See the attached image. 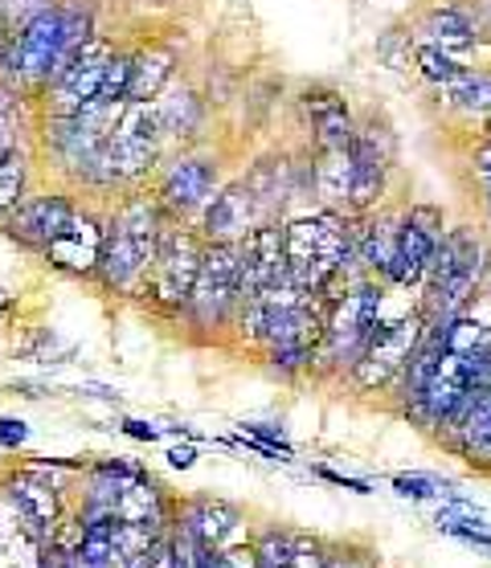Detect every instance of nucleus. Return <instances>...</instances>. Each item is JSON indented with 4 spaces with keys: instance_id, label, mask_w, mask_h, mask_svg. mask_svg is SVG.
I'll list each match as a JSON object with an SVG mask.
<instances>
[{
    "instance_id": "f257e3e1",
    "label": "nucleus",
    "mask_w": 491,
    "mask_h": 568,
    "mask_svg": "<svg viewBox=\"0 0 491 568\" xmlns=\"http://www.w3.org/2000/svg\"><path fill=\"white\" fill-rule=\"evenodd\" d=\"M99 33V0H53L26 29H17L4 45L0 78L38 103L53 74L70 62V53Z\"/></svg>"
},
{
    "instance_id": "f03ea898",
    "label": "nucleus",
    "mask_w": 491,
    "mask_h": 568,
    "mask_svg": "<svg viewBox=\"0 0 491 568\" xmlns=\"http://www.w3.org/2000/svg\"><path fill=\"white\" fill-rule=\"evenodd\" d=\"M164 221H169V213L156 201V193L131 189L119 201L116 213L107 217V237H103V254H99L94 278L107 291H116V295H143L156 250H160Z\"/></svg>"
},
{
    "instance_id": "7ed1b4c3",
    "label": "nucleus",
    "mask_w": 491,
    "mask_h": 568,
    "mask_svg": "<svg viewBox=\"0 0 491 568\" xmlns=\"http://www.w3.org/2000/svg\"><path fill=\"white\" fill-rule=\"evenodd\" d=\"M283 233H287V274L308 295H328L344 278V266L357 262L349 213H337V209L303 213L295 221H283Z\"/></svg>"
},
{
    "instance_id": "20e7f679",
    "label": "nucleus",
    "mask_w": 491,
    "mask_h": 568,
    "mask_svg": "<svg viewBox=\"0 0 491 568\" xmlns=\"http://www.w3.org/2000/svg\"><path fill=\"white\" fill-rule=\"evenodd\" d=\"M488 274V246L475 230H447L442 233L439 250L427 266L422 278V320H451L459 311H467V303L475 298L479 283Z\"/></svg>"
},
{
    "instance_id": "39448f33",
    "label": "nucleus",
    "mask_w": 491,
    "mask_h": 568,
    "mask_svg": "<svg viewBox=\"0 0 491 568\" xmlns=\"http://www.w3.org/2000/svg\"><path fill=\"white\" fill-rule=\"evenodd\" d=\"M381 311H385V291L377 278H357L344 283V295H328V323L315 364L352 373V364L361 361L364 344L381 323Z\"/></svg>"
},
{
    "instance_id": "423d86ee",
    "label": "nucleus",
    "mask_w": 491,
    "mask_h": 568,
    "mask_svg": "<svg viewBox=\"0 0 491 568\" xmlns=\"http://www.w3.org/2000/svg\"><path fill=\"white\" fill-rule=\"evenodd\" d=\"M238 303H242V246L238 242H206L201 271H197V283L189 291L184 315L197 327L218 332V327L233 323Z\"/></svg>"
},
{
    "instance_id": "0eeeda50",
    "label": "nucleus",
    "mask_w": 491,
    "mask_h": 568,
    "mask_svg": "<svg viewBox=\"0 0 491 568\" xmlns=\"http://www.w3.org/2000/svg\"><path fill=\"white\" fill-rule=\"evenodd\" d=\"M107 160L119 176V189H140L164 164V131L156 123L152 103H123L107 131Z\"/></svg>"
},
{
    "instance_id": "6e6552de",
    "label": "nucleus",
    "mask_w": 491,
    "mask_h": 568,
    "mask_svg": "<svg viewBox=\"0 0 491 568\" xmlns=\"http://www.w3.org/2000/svg\"><path fill=\"white\" fill-rule=\"evenodd\" d=\"M201 254H206L201 230H193L181 217H169L164 221V233H160V250H156L143 295L152 298L160 311H177L181 315L184 303H189V291L197 283V271H201Z\"/></svg>"
},
{
    "instance_id": "1a4fd4ad",
    "label": "nucleus",
    "mask_w": 491,
    "mask_h": 568,
    "mask_svg": "<svg viewBox=\"0 0 491 568\" xmlns=\"http://www.w3.org/2000/svg\"><path fill=\"white\" fill-rule=\"evenodd\" d=\"M119 41L111 33H94L70 53V62L53 74V82L41 91L38 99V115H78L82 106H91L103 91V74H107V62H111V53H116Z\"/></svg>"
},
{
    "instance_id": "9d476101",
    "label": "nucleus",
    "mask_w": 491,
    "mask_h": 568,
    "mask_svg": "<svg viewBox=\"0 0 491 568\" xmlns=\"http://www.w3.org/2000/svg\"><path fill=\"white\" fill-rule=\"evenodd\" d=\"M221 189V160L201 148H181V152L164 160L156 169V201L164 205L169 217H201V209L213 201Z\"/></svg>"
},
{
    "instance_id": "9b49d317",
    "label": "nucleus",
    "mask_w": 491,
    "mask_h": 568,
    "mask_svg": "<svg viewBox=\"0 0 491 568\" xmlns=\"http://www.w3.org/2000/svg\"><path fill=\"white\" fill-rule=\"evenodd\" d=\"M422 332H427L422 311H410V315H398V320H385V311H381V323H377V332L364 344L361 361L352 364L357 388L373 393V388L393 385L401 376V368L410 364L414 348L422 344Z\"/></svg>"
},
{
    "instance_id": "f8f14e48",
    "label": "nucleus",
    "mask_w": 491,
    "mask_h": 568,
    "mask_svg": "<svg viewBox=\"0 0 491 568\" xmlns=\"http://www.w3.org/2000/svg\"><path fill=\"white\" fill-rule=\"evenodd\" d=\"M295 115L299 128L308 131L311 152H337L349 148L357 135V111H352L349 94L328 82H311L295 94Z\"/></svg>"
},
{
    "instance_id": "ddd939ff",
    "label": "nucleus",
    "mask_w": 491,
    "mask_h": 568,
    "mask_svg": "<svg viewBox=\"0 0 491 568\" xmlns=\"http://www.w3.org/2000/svg\"><path fill=\"white\" fill-rule=\"evenodd\" d=\"M442 209L439 205H410L405 217H401V237H398V254H393V266H389L385 283L389 286H422L427 278V266L434 258V250L442 242Z\"/></svg>"
},
{
    "instance_id": "4468645a",
    "label": "nucleus",
    "mask_w": 491,
    "mask_h": 568,
    "mask_svg": "<svg viewBox=\"0 0 491 568\" xmlns=\"http://www.w3.org/2000/svg\"><path fill=\"white\" fill-rule=\"evenodd\" d=\"M410 33L422 45H439V50L463 53V58H471L483 41H491V29L483 21V13H479V4H459V0L430 4L427 13L410 26Z\"/></svg>"
},
{
    "instance_id": "2eb2a0df",
    "label": "nucleus",
    "mask_w": 491,
    "mask_h": 568,
    "mask_svg": "<svg viewBox=\"0 0 491 568\" xmlns=\"http://www.w3.org/2000/svg\"><path fill=\"white\" fill-rule=\"evenodd\" d=\"M442 332V327H439ZM488 361V356H483ZM483 361H471V356H459V352H447L442 348L439 364H434V373H430L427 388H422V397L410 405V414L422 422V426H451L454 409L463 405L467 388L475 385V373Z\"/></svg>"
},
{
    "instance_id": "dca6fc26",
    "label": "nucleus",
    "mask_w": 491,
    "mask_h": 568,
    "mask_svg": "<svg viewBox=\"0 0 491 568\" xmlns=\"http://www.w3.org/2000/svg\"><path fill=\"white\" fill-rule=\"evenodd\" d=\"M152 106H156V123L164 131V143L197 148V143L206 140L209 119H213V99L197 82L172 78L169 87L152 99Z\"/></svg>"
},
{
    "instance_id": "f3484780",
    "label": "nucleus",
    "mask_w": 491,
    "mask_h": 568,
    "mask_svg": "<svg viewBox=\"0 0 491 568\" xmlns=\"http://www.w3.org/2000/svg\"><path fill=\"white\" fill-rule=\"evenodd\" d=\"M259 225H271L262 201L254 196V189L246 184V176L238 181H226L213 193L206 209H201V237L206 242H242Z\"/></svg>"
},
{
    "instance_id": "a211bd4d",
    "label": "nucleus",
    "mask_w": 491,
    "mask_h": 568,
    "mask_svg": "<svg viewBox=\"0 0 491 568\" xmlns=\"http://www.w3.org/2000/svg\"><path fill=\"white\" fill-rule=\"evenodd\" d=\"M74 209H78V201L70 193L46 189V193H29L0 225H4V233L13 237L17 246L46 254V246L66 230V221L74 217Z\"/></svg>"
},
{
    "instance_id": "6ab92c4d",
    "label": "nucleus",
    "mask_w": 491,
    "mask_h": 568,
    "mask_svg": "<svg viewBox=\"0 0 491 568\" xmlns=\"http://www.w3.org/2000/svg\"><path fill=\"white\" fill-rule=\"evenodd\" d=\"M103 237H107V221L94 217L91 209H74V217L66 221V230L53 237L41 258L50 262L58 274H70V278H94L99 271V254H103Z\"/></svg>"
},
{
    "instance_id": "aec40b11",
    "label": "nucleus",
    "mask_w": 491,
    "mask_h": 568,
    "mask_svg": "<svg viewBox=\"0 0 491 568\" xmlns=\"http://www.w3.org/2000/svg\"><path fill=\"white\" fill-rule=\"evenodd\" d=\"M242 246V298H254L287 278V233L283 221L259 225L238 242Z\"/></svg>"
},
{
    "instance_id": "412c9836",
    "label": "nucleus",
    "mask_w": 491,
    "mask_h": 568,
    "mask_svg": "<svg viewBox=\"0 0 491 568\" xmlns=\"http://www.w3.org/2000/svg\"><path fill=\"white\" fill-rule=\"evenodd\" d=\"M4 491L17 504V511L26 516L33 536L38 540H53L58 519H62V495L53 487V478H46L41 470H17V475H9Z\"/></svg>"
},
{
    "instance_id": "4be33fe9",
    "label": "nucleus",
    "mask_w": 491,
    "mask_h": 568,
    "mask_svg": "<svg viewBox=\"0 0 491 568\" xmlns=\"http://www.w3.org/2000/svg\"><path fill=\"white\" fill-rule=\"evenodd\" d=\"M177 65H181L177 41L148 38L140 45H131V82H128L131 103H152L156 94L177 78Z\"/></svg>"
},
{
    "instance_id": "5701e85b",
    "label": "nucleus",
    "mask_w": 491,
    "mask_h": 568,
    "mask_svg": "<svg viewBox=\"0 0 491 568\" xmlns=\"http://www.w3.org/2000/svg\"><path fill=\"white\" fill-rule=\"evenodd\" d=\"M349 184H352V152L337 148V152H311V193L320 196L323 209L344 213L349 205Z\"/></svg>"
},
{
    "instance_id": "b1692460",
    "label": "nucleus",
    "mask_w": 491,
    "mask_h": 568,
    "mask_svg": "<svg viewBox=\"0 0 491 568\" xmlns=\"http://www.w3.org/2000/svg\"><path fill=\"white\" fill-rule=\"evenodd\" d=\"M442 99V111L454 119H463V123H475L483 119V111L491 106V70L488 65H471L467 74H459L451 87H442L439 91Z\"/></svg>"
},
{
    "instance_id": "393cba45",
    "label": "nucleus",
    "mask_w": 491,
    "mask_h": 568,
    "mask_svg": "<svg viewBox=\"0 0 491 568\" xmlns=\"http://www.w3.org/2000/svg\"><path fill=\"white\" fill-rule=\"evenodd\" d=\"M33 131H38V103L0 78V155L33 148Z\"/></svg>"
},
{
    "instance_id": "a878e982",
    "label": "nucleus",
    "mask_w": 491,
    "mask_h": 568,
    "mask_svg": "<svg viewBox=\"0 0 491 568\" xmlns=\"http://www.w3.org/2000/svg\"><path fill=\"white\" fill-rule=\"evenodd\" d=\"M454 442L463 446V454L471 463H491V385L475 397V405L467 409V417L451 429Z\"/></svg>"
},
{
    "instance_id": "bb28decb",
    "label": "nucleus",
    "mask_w": 491,
    "mask_h": 568,
    "mask_svg": "<svg viewBox=\"0 0 491 568\" xmlns=\"http://www.w3.org/2000/svg\"><path fill=\"white\" fill-rule=\"evenodd\" d=\"M184 528L193 531L197 544L206 548V552H218L226 536L238 528V511L230 504H218V499H206V504H197L184 519Z\"/></svg>"
},
{
    "instance_id": "cd10ccee",
    "label": "nucleus",
    "mask_w": 491,
    "mask_h": 568,
    "mask_svg": "<svg viewBox=\"0 0 491 568\" xmlns=\"http://www.w3.org/2000/svg\"><path fill=\"white\" fill-rule=\"evenodd\" d=\"M29 181H33V148L0 155V221L29 196Z\"/></svg>"
},
{
    "instance_id": "c85d7f7f",
    "label": "nucleus",
    "mask_w": 491,
    "mask_h": 568,
    "mask_svg": "<svg viewBox=\"0 0 491 568\" xmlns=\"http://www.w3.org/2000/svg\"><path fill=\"white\" fill-rule=\"evenodd\" d=\"M467 70H471V58H463V53H447V50H439V45L414 41V74L422 78L427 87H434V91L451 87L454 78L467 74Z\"/></svg>"
},
{
    "instance_id": "c756f323",
    "label": "nucleus",
    "mask_w": 491,
    "mask_h": 568,
    "mask_svg": "<svg viewBox=\"0 0 491 568\" xmlns=\"http://www.w3.org/2000/svg\"><path fill=\"white\" fill-rule=\"evenodd\" d=\"M377 58L389 65V70H414V33L410 29H385L381 38H377Z\"/></svg>"
},
{
    "instance_id": "7c9ffc66",
    "label": "nucleus",
    "mask_w": 491,
    "mask_h": 568,
    "mask_svg": "<svg viewBox=\"0 0 491 568\" xmlns=\"http://www.w3.org/2000/svg\"><path fill=\"white\" fill-rule=\"evenodd\" d=\"M128 82H131V45H116L111 62H107L99 99H107V103H128Z\"/></svg>"
},
{
    "instance_id": "2f4dec72",
    "label": "nucleus",
    "mask_w": 491,
    "mask_h": 568,
    "mask_svg": "<svg viewBox=\"0 0 491 568\" xmlns=\"http://www.w3.org/2000/svg\"><path fill=\"white\" fill-rule=\"evenodd\" d=\"M53 0H0V29L13 38L17 29H26L38 13H46Z\"/></svg>"
},
{
    "instance_id": "473e14b6",
    "label": "nucleus",
    "mask_w": 491,
    "mask_h": 568,
    "mask_svg": "<svg viewBox=\"0 0 491 568\" xmlns=\"http://www.w3.org/2000/svg\"><path fill=\"white\" fill-rule=\"evenodd\" d=\"M393 487H398L405 499H434V495L451 491L447 483H439V478H427V475H398V478H393Z\"/></svg>"
},
{
    "instance_id": "72a5a7b5",
    "label": "nucleus",
    "mask_w": 491,
    "mask_h": 568,
    "mask_svg": "<svg viewBox=\"0 0 491 568\" xmlns=\"http://www.w3.org/2000/svg\"><path fill=\"white\" fill-rule=\"evenodd\" d=\"M291 565V540L271 531V536H262L259 544V568H287Z\"/></svg>"
},
{
    "instance_id": "f704fd0d",
    "label": "nucleus",
    "mask_w": 491,
    "mask_h": 568,
    "mask_svg": "<svg viewBox=\"0 0 491 568\" xmlns=\"http://www.w3.org/2000/svg\"><path fill=\"white\" fill-rule=\"evenodd\" d=\"M221 568H259V548H230V552H221Z\"/></svg>"
},
{
    "instance_id": "c9c22d12",
    "label": "nucleus",
    "mask_w": 491,
    "mask_h": 568,
    "mask_svg": "<svg viewBox=\"0 0 491 568\" xmlns=\"http://www.w3.org/2000/svg\"><path fill=\"white\" fill-rule=\"evenodd\" d=\"M0 442H4V446H26L29 426L26 422H17V417H0Z\"/></svg>"
},
{
    "instance_id": "e433bc0d",
    "label": "nucleus",
    "mask_w": 491,
    "mask_h": 568,
    "mask_svg": "<svg viewBox=\"0 0 491 568\" xmlns=\"http://www.w3.org/2000/svg\"><path fill=\"white\" fill-rule=\"evenodd\" d=\"M123 434H128V438H140V442H156V429L152 426H143V422H123Z\"/></svg>"
},
{
    "instance_id": "4c0bfd02",
    "label": "nucleus",
    "mask_w": 491,
    "mask_h": 568,
    "mask_svg": "<svg viewBox=\"0 0 491 568\" xmlns=\"http://www.w3.org/2000/svg\"><path fill=\"white\" fill-rule=\"evenodd\" d=\"M193 458H197V454L189 450V446H172V450H169V463L181 466V470H184V466H193Z\"/></svg>"
},
{
    "instance_id": "58836bf2",
    "label": "nucleus",
    "mask_w": 491,
    "mask_h": 568,
    "mask_svg": "<svg viewBox=\"0 0 491 568\" xmlns=\"http://www.w3.org/2000/svg\"><path fill=\"white\" fill-rule=\"evenodd\" d=\"M66 568H99V565H91V560H87L82 552H74L70 560H66Z\"/></svg>"
},
{
    "instance_id": "ea45409f",
    "label": "nucleus",
    "mask_w": 491,
    "mask_h": 568,
    "mask_svg": "<svg viewBox=\"0 0 491 568\" xmlns=\"http://www.w3.org/2000/svg\"><path fill=\"white\" fill-rule=\"evenodd\" d=\"M479 135H483V140H491V106L483 111V119H479Z\"/></svg>"
},
{
    "instance_id": "a19ab883",
    "label": "nucleus",
    "mask_w": 491,
    "mask_h": 568,
    "mask_svg": "<svg viewBox=\"0 0 491 568\" xmlns=\"http://www.w3.org/2000/svg\"><path fill=\"white\" fill-rule=\"evenodd\" d=\"M9 307H13V295H9V291H0V320L9 315Z\"/></svg>"
},
{
    "instance_id": "79ce46f5",
    "label": "nucleus",
    "mask_w": 491,
    "mask_h": 568,
    "mask_svg": "<svg viewBox=\"0 0 491 568\" xmlns=\"http://www.w3.org/2000/svg\"><path fill=\"white\" fill-rule=\"evenodd\" d=\"M479 184H483V205H488V217H491V176H483Z\"/></svg>"
},
{
    "instance_id": "37998d69",
    "label": "nucleus",
    "mask_w": 491,
    "mask_h": 568,
    "mask_svg": "<svg viewBox=\"0 0 491 568\" xmlns=\"http://www.w3.org/2000/svg\"><path fill=\"white\" fill-rule=\"evenodd\" d=\"M479 4V13H483V21H488V29H491V0H475Z\"/></svg>"
},
{
    "instance_id": "c03bdc74",
    "label": "nucleus",
    "mask_w": 491,
    "mask_h": 568,
    "mask_svg": "<svg viewBox=\"0 0 491 568\" xmlns=\"http://www.w3.org/2000/svg\"><path fill=\"white\" fill-rule=\"evenodd\" d=\"M201 568H221V556L206 552V560H201Z\"/></svg>"
}]
</instances>
